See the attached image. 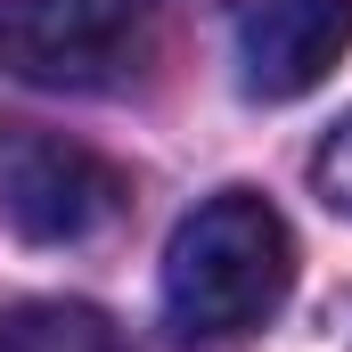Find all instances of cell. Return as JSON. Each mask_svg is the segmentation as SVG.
<instances>
[{
	"instance_id": "cell-1",
	"label": "cell",
	"mask_w": 352,
	"mask_h": 352,
	"mask_svg": "<svg viewBox=\"0 0 352 352\" xmlns=\"http://www.w3.org/2000/svg\"><path fill=\"white\" fill-rule=\"evenodd\" d=\"M295 287V238L254 188L205 197L164 246V311L197 336H238L263 328Z\"/></svg>"
},
{
	"instance_id": "cell-2",
	"label": "cell",
	"mask_w": 352,
	"mask_h": 352,
	"mask_svg": "<svg viewBox=\"0 0 352 352\" xmlns=\"http://www.w3.org/2000/svg\"><path fill=\"white\" fill-rule=\"evenodd\" d=\"M123 205V173L107 156H90L82 140L8 123L0 131V213L16 238L33 246H74L90 230H107Z\"/></svg>"
},
{
	"instance_id": "cell-3",
	"label": "cell",
	"mask_w": 352,
	"mask_h": 352,
	"mask_svg": "<svg viewBox=\"0 0 352 352\" xmlns=\"http://www.w3.org/2000/svg\"><path fill=\"white\" fill-rule=\"evenodd\" d=\"M140 33V0H0V66L33 90H90Z\"/></svg>"
},
{
	"instance_id": "cell-4",
	"label": "cell",
	"mask_w": 352,
	"mask_h": 352,
	"mask_svg": "<svg viewBox=\"0 0 352 352\" xmlns=\"http://www.w3.org/2000/svg\"><path fill=\"white\" fill-rule=\"evenodd\" d=\"M238 50V90L246 98H303L336 74L352 50V0H246L230 25Z\"/></svg>"
},
{
	"instance_id": "cell-5",
	"label": "cell",
	"mask_w": 352,
	"mask_h": 352,
	"mask_svg": "<svg viewBox=\"0 0 352 352\" xmlns=\"http://www.w3.org/2000/svg\"><path fill=\"white\" fill-rule=\"evenodd\" d=\"M0 352H115V328L90 303H16L0 311Z\"/></svg>"
},
{
	"instance_id": "cell-6",
	"label": "cell",
	"mask_w": 352,
	"mask_h": 352,
	"mask_svg": "<svg viewBox=\"0 0 352 352\" xmlns=\"http://www.w3.org/2000/svg\"><path fill=\"white\" fill-rule=\"evenodd\" d=\"M320 197L352 221V115L328 131V148H320Z\"/></svg>"
}]
</instances>
